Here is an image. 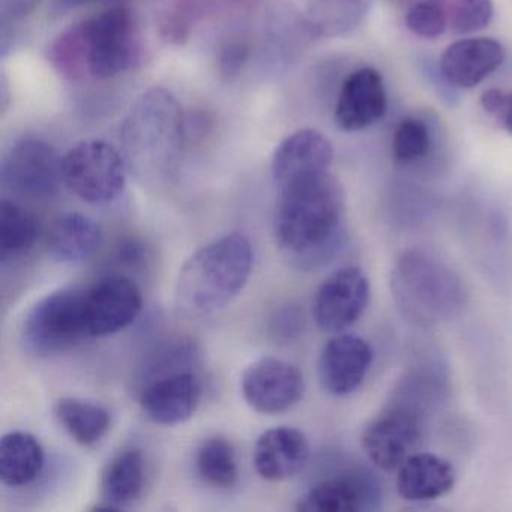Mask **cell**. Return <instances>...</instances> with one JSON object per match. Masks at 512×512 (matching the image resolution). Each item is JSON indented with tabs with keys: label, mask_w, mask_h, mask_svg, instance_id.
Segmentation results:
<instances>
[{
	"label": "cell",
	"mask_w": 512,
	"mask_h": 512,
	"mask_svg": "<svg viewBox=\"0 0 512 512\" xmlns=\"http://www.w3.org/2000/svg\"><path fill=\"white\" fill-rule=\"evenodd\" d=\"M88 338L85 289L56 290L40 299L23 320V346L38 358L67 352Z\"/></svg>",
	"instance_id": "8992f818"
},
{
	"label": "cell",
	"mask_w": 512,
	"mask_h": 512,
	"mask_svg": "<svg viewBox=\"0 0 512 512\" xmlns=\"http://www.w3.org/2000/svg\"><path fill=\"white\" fill-rule=\"evenodd\" d=\"M505 47L493 38H464L446 47L439 70L452 88L472 89L505 61Z\"/></svg>",
	"instance_id": "ac0fdd59"
},
{
	"label": "cell",
	"mask_w": 512,
	"mask_h": 512,
	"mask_svg": "<svg viewBox=\"0 0 512 512\" xmlns=\"http://www.w3.org/2000/svg\"><path fill=\"white\" fill-rule=\"evenodd\" d=\"M433 139L428 125L415 116L401 119L392 137V155L397 163H418L430 154Z\"/></svg>",
	"instance_id": "f1b7e54d"
},
{
	"label": "cell",
	"mask_w": 512,
	"mask_h": 512,
	"mask_svg": "<svg viewBox=\"0 0 512 512\" xmlns=\"http://www.w3.org/2000/svg\"><path fill=\"white\" fill-rule=\"evenodd\" d=\"M91 2H97V0H56V4H58L62 10H76V8L91 4Z\"/></svg>",
	"instance_id": "e575fe53"
},
{
	"label": "cell",
	"mask_w": 512,
	"mask_h": 512,
	"mask_svg": "<svg viewBox=\"0 0 512 512\" xmlns=\"http://www.w3.org/2000/svg\"><path fill=\"white\" fill-rule=\"evenodd\" d=\"M493 0H449V26L458 35L475 34L490 25Z\"/></svg>",
	"instance_id": "4dcf8cb0"
},
{
	"label": "cell",
	"mask_w": 512,
	"mask_h": 512,
	"mask_svg": "<svg viewBox=\"0 0 512 512\" xmlns=\"http://www.w3.org/2000/svg\"><path fill=\"white\" fill-rule=\"evenodd\" d=\"M454 466L431 452H415L400 467L397 491L409 502H431L446 496L454 488Z\"/></svg>",
	"instance_id": "ffe728a7"
},
{
	"label": "cell",
	"mask_w": 512,
	"mask_h": 512,
	"mask_svg": "<svg viewBox=\"0 0 512 512\" xmlns=\"http://www.w3.org/2000/svg\"><path fill=\"white\" fill-rule=\"evenodd\" d=\"M388 109L385 83L376 68L353 71L338 92L334 118L347 133L367 130L385 116Z\"/></svg>",
	"instance_id": "9a60e30c"
},
{
	"label": "cell",
	"mask_w": 512,
	"mask_h": 512,
	"mask_svg": "<svg viewBox=\"0 0 512 512\" xmlns=\"http://www.w3.org/2000/svg\"><path fill=\"white\" fill-rule=\"evenodd\" d=\"M199 358V347L191 340H172L155 349L145 364V377L149 382L190 371ZM148 382V383H149Z\"/></svg>",
	"instance_id": "83f0119b"
},
{
	"label": "cell",
	"mask_w": 512,
	"mask_h": 512,
	"mask_svg": "<svg viewBox=\"0 0 512 512\" xmlns=\"http://www.w3.org/2000/svg\"><path fill=\"white\" fill-rule=\"evenodd\" d=\"M46 466L43 445L34 434L11 431L0 440V481L19 488L37 481Z\"/></svg>",
	"instance_id": "7402d4cb"
},
{
	"label": "cell",
	"mask_w": 512,
	"mask_h": 512,
	"mask_svg": "<svg viewBox=\"0 0 512 512\" xmlns=\"http://www.w3.org/2000/svg\"><path fill=\"white\" fill-rule=\"evenodd\" d=\"M91 338L109 337L124 331L142 313L143 296L131 278L110 274L85 289Z\"/></svg>",
	"instance_id": "7c38bea8"
},
{
	"label": "cell",
	"mask_w": 512,
	"mask_h": 512,
	"mask_svg": "<svg viewBox=\"0 0 512 512\" xmlns=\"http://www.w3.org/2000/svg\"><path fill=\"white\" fill-rule=\"evenodd\" d=\"M250 56V49L242 41H230L221 49L220 70L224 76H233L241 70L242 65L247 62Z\"/></svg>",
	"instance_id": "836d02e7"
},
{
	"label": "cell",
	"mask_w": 512,
	"mask_h": 512,
	"mask_svg": "<svg viewBox=\"0 0 512 512\" xmlns=\"http://www.w3.org/2000/svg\"><path fill=\"white\" fill-rule=\"evenodd\" d=\"M64 185L83 202L107 205L115 202L127 185V160L104 140H83L62 160Z\"/></svg>",
	"instance_id": "52a82bcc"
},
{
	"label": "cell",
	"mask_w": 512,
	"mask_h": 512,
	"mask_svg": "<svg viewBox=\"0 0 512 512\" xmlns=\"http://www.w3.org/2000/svg\"><path fill=\"white\" fill-rule=\"evenodd\" d=\"M382 491L373 476L347 472L317 482L299 499L302 512H362L379 508Z\"/></svg>",
	"instance_id": "e0dca14e"
},
{
	"label": "cell",
	"mask_w": 512,
	"mask_h": 512,
	"mask_svg": "<svg viewBox=\"0 0 512 512\" xmlns=\"http://www.w3.org/2000/svg\"><path fill=\"white\" fill-rule=\"evenodd\" d=\"M334 148L320 131L305 128L286 137L272 157V176L278 187L329 173Z\"/></svg>",
	"instance_id": "2e32d148"
},
{
	"label": "cell",
	"mask_w": 512,
	"mask_h": 512,
	"mask_svg": "<svg viewBox=\"0 0 512 512\" xmlns=\"http://www.w3.org/2000/svg\"><path fill=\"white\" fill-rule=\"evenodd\" d=\"M404 22L416 37L434 40L449 26V0H416L407 10Z\"/></svg>",
	"instance_id": "f546056e"
},
{
	"label": "cell",
	"mask_w": 512,
	"mask_h": 512,
	"mask_svg": "<svg viewBox=\"0 0 512 512\" xmlns=\"http://www.w3.org/2000/svg\"><path fill=\"white\" fill-rule=\"evenodd\" d=\"M370 298V280L361 268L338 269L320 284L314 295V322L322 331L341 334L364 316Z\"/></svg>",
	"instance_id": "30bf717a"
},
{
	"label": "cell",
	"mask_w": 512,
	"mask_h": 512,
	"mask_svg": "<svg viewBox=\"0 0 512 512\" xmlns=\"http://www.w3.org/2000/svg\"><path fill=\"white\" fill-rule=\"evenodd\" d=\"M53 412L65 433L82 446L97 445L112 427L109 409L83 398H61L56 401Z\"/></svg>",
	"instance_id": "cb8c5ba5"
},
{
	"label": "cell",
	"mask_w": 512,
	"mask_h": 512,
	"mask_svg": "<svg viewBox=\"0 0 512 512\" xmlns=\"http://www.w3.org/2000/svg\"><path fill=\"white\" fill-rule=\"evenodd\" d=\"M62 160L64 157L47 140L20 137L2 161L4 187L23 199H50L64 184Z\"/></svg>",
	"instance_id": "ba28073f"
},
{
	"label": "cell",
	"mask_w": 512,
	"mask_h": 512,
	"mask_svg": "<svg viewBox=\"0 0 512 512\" xmlns=\"http://www.w3.org/2000/svg\"><path fill=\"white\" fill-rule=\"evenodd\" d=\"M422 436L424 415L394 401L365 425L362 448L371 463L385 472H392L415 454Z\"/></svg>",
	"instance_id": "9c48e42d"
},
{
	"label": "cell",
	"mask_w": 512,
	"mask_h": 512,
	"mask_svg": "<svg viewBox=\"0 0 512 512\" xmlns=\"http://www.w3.org/2000/svg\"><path fill=\"white\" fill-rule=\"evenodd\" d=\"M242 397L254 412L278 415L287 412L304 397V376L298 367L277 358H262L245 368L241 379Z\"/></svg>",
	"instance_id": "8fae6325"
},
{
	"label": "cell",
	"mask_w": 512,
	"mask_h": 512,
	"mask_svg": "<svg viewBox=\"0 0 512 512\" xmlns=\"http://www.w3.org/2000/svg\"><path fill=\"white\" fill-rule=\"evenodd\" d=\"M40 224L31 212L17 203L4 200L0 206V260L19 259L34 248Z\"/></svg>",
	"instance_id": "484cf974"
},
{
	"label": "cell",
	"mask_w": 512,
	"mask_h": 512,
	"mask_svg": "<svg viewBox=\"0 0 512 512\" xmlns=\"http://www.w3.org/2000/svg\"><path fill=\"white\" fill-rule=\"evenodd\" d=\"M196 470L203 482L217 490H230L238 484L239 469L235 448L224 437L206 439L197 449Z\"/></svg>",
	"instance_id": "4316f807"
},
{
	"label": "cell",
	"mask_w": 512,
	"mask_h": 512,
	"mask_svg": "<svg viewBox=\"0 0 512 512\" xmlns=\"http://www.w3.org/2000/svg\"><path fill=\"white\" fill-rule=\"evenodd\" d=\"M305 317L298 305L286 304L278 308L271 317L272 337L281 343H292L304 332Z\"/></svg>",
	"instance_id": "1f68e13d"
},
{
	"label": "cell",
	"mask_w": 512,
	"mask_h": 512,
	"mask_svg": "<svg viewBox=\"0 0 512 512\" xmlns=\"http://www.w3.org/2000/svg\"><path fill=\"white\" fill-rule=\"evenodd\" d=\"M371 0H310L305 28L316 37H340L358 28Z\"/></svg>",
	"instance_id": "d4e9b609"
},
{
	"label": "cell",
	"mask_w": 512,
	"mask_h": 512,
	"mask_svg": "<svg viewBox=\"0 0 512 512\" xmlns=\"http://www.w3.org/2000/svg\"><path fill=\"white\" fill-rule=\"evenodd\" d=\"M139 56V26L124 5H112L65 29L49 50L53 67L70 80L113 79L131 70Z\"/></svg>",
	"instance_id": "7a4b0ae2"
},
{
	"label": "cell",
	"mask_w": 512,
	"mask_h": 512,
	"mask_svg": "<svg viewBox=\"0 0 512 512\" xmlns=\"http://www.w3.org/2000/svg\"><path fill=\"white\" fill-rule=\"evenodd\" d=\"M481 106L499 122L500 127L512 136V92L487 89L482 94Z\"/></svg>",
	"instance_id": "d6a6232c"
},
{
	"label": "cell",
	"mask_w": 512,
	"mask_h": 512,
	"mask_svg": "<svg viewBox=\"0 0 512 512\" xmlns=\"http://www.w3.org/2000/svg\"><path fill=\"white\" fill-rule=\"evenodd\" d=\"M310 443L295 427H274L260 434L254 445L253 464L266 481H287L307 466Z\"/></svg>",
	"instance_id": "d6986e66"
},
{
	"label": "cell",
	"mask_w": 512,
	"mask_h": 512,
	"mask_svg": "<svg viewBox=\"0 0 512 512\" xmlns=\"http://www.w3.org/2000/svg\"><path fill=\"white\" fill-rule=\"evenodd\" d=\"M344 215V190L331 173L280 188L275 212L280 250L302 268L326 262L343 244Z\"/></svg>",
	"instance_id": "6da1fadb"
},
{
	"label": "cell",
	"mask_w": 512,
	"mask_h": 512,
	"mask_svg": "<svg viewBox=\"0 0 512 512\" xmlns=\"http://www.w3.org/2000/svg\"><path fill=\"white\" fill-rule=\"evenodd\" d=\"M389 287L401 314L421 328L455 319L469 302L463 278L424 250H407L398 257Z\"/></svg>",
	"instance_id": "277c9868"
},
{
	"label": "cell",
	"mask_w": 512,
	"mask_h": 512,
	"mask_svg": "<svg viewBox=\"0 0 512 512\" xmlns=\"http://www.w3.org/2000/svg\"><path fill=\"white\" fill-rule=\"evenodd\" d=\"M185 112L178 98L152 88L137 98L121 128L125 158L139 169L163 166L185 146Z\"/></svg>",
	"instance_id": "5b68a950"
},
{
	"label": "cell",
	"mask_w": 512,
	"mask_h": 512,
	"mask_svg": "<svg viewBox=\"0 0 512 512\" xmlns=\"http://www.w3.org/2000/svg\"><path fill=\"white\" fill-rule=\"evenodd\" d=\"M373 359V347L364 338L335 334L323 346L317 361L320 385L332 397H347L361 388Z\"/></svg>",
	"instance_id": "4fadbf2b"
},
{
	"label": "cell",
	"mask_w": 512,
	"mask_h": 512,
	"mask_svg": "<svg viewBox=\"0 0 512 512\" xmlns=\"http://www.w3.org/2000/svg\"><path fill=\"white\" fill-rule=\"evenodd\" d=\"M250 239L230 233L197 250L179 271L176 307L184 316H211L232 304L253 272Z\"/></svg>",
	"instance_id": "3957f363"
},
{
	"label": "cell",
	"mask_w": 512,
	"mask_h": 512,
	"mask_svg": "<svg viewBox=\"0 0 512 512\" xmlns=\"http://www.w3.org/2000/svg\"><path fill=\"white\" fill-rule=\"evenodd\" d=\"M145 485V460L136 448L118 452L107 464L101 481L104 509H122L139 499Z\"/></svg>",
	"instance_id": "603a6c76"
},
{
	"label": "cell",
	"mask_w": 512,
	"mask_h": 512,
	"mask_svg": "<svg viewBox=\"0 0 512 512\" xmlns=\"http://www.w3.org/2000/svg\"><path fill=\"white\" fill-rule=\"evenodd\" d=\"M203 397V385L194 371H182L146 383L139 404L148 421L178 425L193 418Z\"/></svg>",
	"instance_id": "5bb4252c"
},
{
	"label": "cell",
	"mask_w": 512,
	"mask_h": 512,
	"mask_svg": "<svg viewBox=\"0 0 512 512\" xmlns=\"http://www.w3.org/2000/svg\"><path fill=\"white\" fill-rule=\"evenodd\" d=\"M103 239V229L97 221L88 215L71 212L59 217L50 227L47 251L56 262L80 265L95 256Z\"/></svg>",
	"instance_id": "44dd1931"
}]
</instances>
